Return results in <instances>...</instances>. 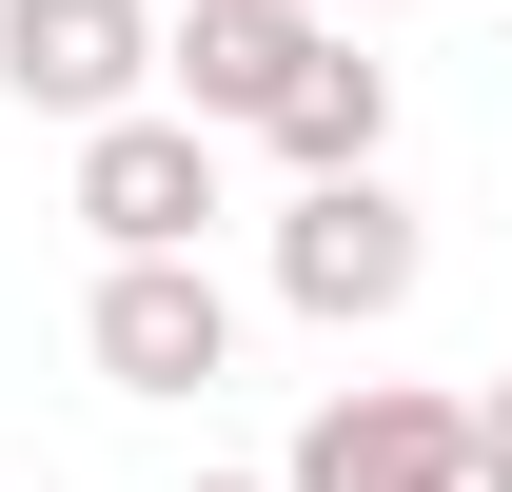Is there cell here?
I'll list each match as a JSON object with an SVG mask.
<instances>
[{
	"label": "cell",
	"instance_id": "6da1fadb",
	"mask_svg": "<svg viewBox=\"0 0 512 492\" xmlns=\"http://www.w3.org/2000/svg\"><path fill=\"white\" fill-rule=\"evenodd\" d=\"M414 276H434V237H414V197H394V178H316L296 217H276V296L316 315V335L414 315Z\"/></svg>",
	"mask_w": 512,
	"mask_h": 492
},
{
	"label": "cell",
	"instance_id": "9c48e42d",
	"mask_svg": "<svg viewBox=\"0 0 512 492\" xmlns=\"http://www.w3.org/2000/svg\"><path fill=\"white\" fill-rule=\"evenodd\" d=\"M178 492H276V473H178Z\"/></svg>",
	"mask_w": 512,
	"mask_h": 492
},
{
	"label": "cell",
	"instance_id": "5b68a950",
	"mask_svg": "<svg viewBox=\"0 0 512 492\" xmlns=\"http://www.w3.org/2000/svg\"><path fill=\"white\" fill-rule=\"evenodd\" d=\"M316 40H335L316 0H178V20H158V79H178L197 138H256L296 79H316Z\"/></svg>",
	"mask_w": 512,
	"mask_h": 492
},
{
	"label": "cell",
	"instance_id": "52a82bcc",
	"mask_svg": "<svg viewBox=\"0 0 512 492\" xmlns=\"http://www.w3.org/2000/svg\"><path fill=\"white\" fill-rule=\"evenodd\" d=\"M256 138L296 158V197H316V178H375V158H394V60H355V40H316V79H296V99H276Z\"/></svg>",
	"mask_w": 512,
	"mask_h": 492
},
{
	"label": "cell",
	"instance_id": "8992f818",
	"mask_svg": "<svg viewBox=\"0 0 512 492\" xmlns=\"http://www.w3.org/2000/svg\"><path fill=\"white\" fill-rule=\"evenodd\" d=\"M197 217H217V138L178 99H138V119L79 138V237L99 256H197Z\"/></svg>",
	"mask_w": 512,
	"mask_h": 492
},
{
	"label": "cell",
	"instance_id": "277c9868",
	"mask_svg": "<svg viewBox=\"0 0 512 492\" xmlns=\"http://www.w3.org/2000/svg\"><path fill=\"white\" fill-rule=\"evenodd\" d=\"M276 492H473V414L414 394V374H355V394L296 414V473Z\"/></svg>",
	"mask_w": 512,
	"mask_h": 492
},
{
	"label": "cell",
	"instance_id": "ba28073f",
	"mask_svg": "<svg viewBox=\"0 0 512 492\" xmlns=\"http://www.w3.org/2000/svg\"><path fill=\"white\" fill-rule=\"evenodd\" d=\"M473 492H512V394H473Z\"/></svg>",
	"mask_w": 512,
	"mask_h": 492
},
{
	"label": "cell",
	"instance_id": "3957f363",
	"mask_svg": "<svg viewBox=\"0 0 512 492\" xmlns=\"http://www.w3.org/2000/svg\"><path fill=\"white\" fill-rule=\"evenodd\" d=\"M79 355L119 374V394H217V374H237V296H217V256H99Z\"/></svg>",
	"mask_w": 512,
	"mask_h": 492
},
{
	"label": "cell",
	"instance_id": "30bf717a",
	"mask_svg": "<svg viewBox=\"0 0 512 492\" xmlns=\"http://www.w3.org/2000/svg\"><path fill=\"white\" fill-rule=\"evenodd\" d=\"M355 20H434V0H355Z\"/></svg>",
	"mask_w": 512,
	"mask_h": 492
},
{
	"label": "cell",
	"instance_id": "7a4b0ae2",
	"mask_svg": "<svg viewBox=\"0 0 512 492\" xmlns=\"http://www.w3.org/2000/svg\"><path fill=\"white\" fill-rule=\"evenodd\" d=\"M0 99L20 119H138L158 99V0H0Z\"/></svg>",
	"mask_w": 512,
	"mask_h": 492
}]
</instances>
